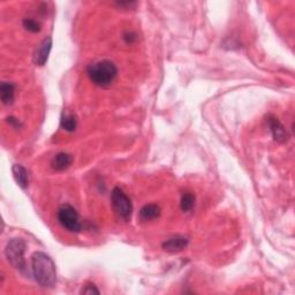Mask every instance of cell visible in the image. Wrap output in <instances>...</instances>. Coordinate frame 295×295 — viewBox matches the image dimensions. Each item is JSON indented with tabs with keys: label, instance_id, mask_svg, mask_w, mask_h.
Wrapping results in <instances>:
<instances>
[{
	"label": "cell",
	"instance_id": "cell-1",
	"mask_svg": "<svg viewBox=\"0 0 295 295\" xmlns=\"http://www.w3.org/2000/svg\"><path fill=\"white\" fill-rule=\"evenodd\" d=\"M31 270L33 278L39 286L44 288L55 287L57 283V269L52 258L42 251H37L31 257Z\"/></svg>",
	"mask_w": 295,
	"mask_h": 295
},
{
	"label": "cell",
	"instance_id": "cell-2",
	"mask_svg": "<svg viewBox=\"0 0 295 295\" xmlns=\"http://www.w3.org/2000/svg\"><path fill=\"white\" fill-rule=\"evenodd\" d=\"M88 76L93 85L99 88H109L118 76V68L110 60H99L93 62L87 69Z\"/></svg>",
	"mask_w": 295,
	"mask_h": 295
},
{
	"label": "cell",
	"instance_id": "cell-3",
	"mask_svg": "<svg viewBox=\"0 0 295 295\" xmlns=\"http://www.w3.org/2000/svg\"><path fill=\"white\" fill-rule=\"evenodd\" d=\"M26 247V242L22 239H12L5 249V256L8 262L21 273H26L28 269L25 260Z\"/></svg>",
	"mask_w": 295,
	"mask_h": 295
},
{
	"label": "cell",
	"instance_id": "cell-4",
	"mask_svg": "<svg viewBox=\"0 0 295 295\" xmlns=\"http://www.w3.org/2000/svg\"><path fill=\"white\" fill-rule=\"evenodd\" d=\"M111 204H112L113 210L118 214L120 219L129 221L133 213V203L129 196L120 189L119 187H116L111 193Z\"/></svg>",
	"mask_w": 295,
	"mask_h": 295
},
{
	"label": "cell",
	"instance_id": "cell-5",
	"mask_svg": "<svg viewBox=\"0 0 295 295\" xmlns=\"http://www.w3.org/2000/svg\"><path fill=\"white\" fill-rule=\"evenodd\" d=\"M57 217L63 229L70 233H79L82 230V224L80 221L78 211L69 204H62L58 209Z\"/></svg>",
	"mask_w": 295,
	"mask_h": 295
},
{
	"label": "cell",
	"instance_id": "cell-6",
	"mask_svg": "<svg viewBox=\"0 0 295 295\" xmlns=\"http://www.w3.org/2000/svg\"><path fill=\"white\" fill-rule=\"evenodd\" d=\"M267 125H269L270 132L272 134V137L274 141L279 143H285L288 140V133L287 130L285 129V127L283 126L279 120H278L276 117L273 116H269L267 117Z\"/></svg>",
	"mask_w": 295,
	"mask_h": 295
},
{
	"label": "cell",
	"instance_id": "cell-7",
	"mask_svg": "<svg viewBox=\"0 0 295 295\" xmlns=\"http://www.w3.org/2000/svg\"><path fill=\"white\" fill-rule=\"evenodd\" d=\"M51 49H52V38L51 37H48V38H45L44 41L38 45V48H37V50L35 51V55H33V62H35L36 66L45 65L49 59Z\"/></svg>",
	"mask_w": 295,
	"mask_h": 295
},
{
	"label": "cell",
	"instance_id": "cell-8",
	"mask_svg": "<svg viewBox=\"0 0 295 295\" xmlns=\"http://www.w3.org/2000/svg\"><path fill=\"white\" fill-rule=\"evenodd\" d=\"M187 246H188V239L181 236L171 237V239L164 241L162 244L164 250L167 251V253H172V254L182 251L183 249H186Z\"/></svg>",
	"mask_w": 295,
	"mask_h": 295
},
{
	"label": "cell",
	"instance_id": "cell-9",
	"mask_svg": "<svg viewBox=\"0 0 295 295\" xmlns=\"http://www.w3.org/2000/svg\"><path fill=\"white\" fill-rule=\"evenodd\" d=\"M73 156L69 155L67 152H59L53 157L52 162H51V166L55 169L56 171H63L72 165L73 163Z\"/></svg>",
	"mask_w": 295,
	"mask_h": 295
},
{
	"label": "cell",
	"instance_id": "cell-10",
	"mask_svg": "<svg viewBox=\"0 0 295 295\" xmlns=\"http://www.w3.org/2000/svg\"><path fill=\"white\" fill-rule=\"evenodd\" d=\"M15 96V86L9 82H2L0 86V98L4 105H12L14 102Z\"/></svg>",
	"mask_w": 295,
	"mask_h": 295
},
{
	"label": "cell",
	"instance_id": "cell-11",
	"mask_svg": "<svg viewBox=\"0 0 295 295\" xmlns=\"http://www.w3.org/2000/svg\"><path fill=\"white\" fill-rule=\"evenodd\" d=\"M160 206L158 204H147L140 211V219L142 221L155 220L160 216Z\"/></svg>",
	"mask_w": 295,
	"mask_h": 295
},
{
	"label": "cell",
	"instance_id": "cell-12",
	"mask_svg": "<svg viewBox=\"0 0 295 295\" xmlns=\"http://www.w3.org/2000/svg\"><path fill=\"white\" fill-rule=\"evenodd\" d=\"M12 171L16 183H18L22 189H26L29 184V174L27 172V170L22 165H18V164H16V165H13Z\"/></svg>",
	"mask_w": 295,
	"mask_h": 295
},
{
	"label": "cell",
	"instance_id": "cell-13",
	"mask_svg": "<svg viewBox=\"0 0 295 295\" xmlns=\"http://www.w3.org/2000/svg\"><path fill=\"white\" fill-rule=\"evenodd\" d=\"M60 126L66 132L73 133L75 132L76 127H78V119L72 113H67V115H63L61 120H60Z\"/></svg>",
	"mask_w": 295,
	"mask_h": 295
},
{
	"label": "cell",
	"instance_id": "cell-14",
	"mask_svg": "<svg viewBox=\"0 0 295 295\" xmlns=\"http://www.w3.org/2000/svg\"><path fill=\"white\" fill-rule=\"evenodd\" d=\"M194 206H195V195L189 192L183 193L180 201L181 210H182L183 212H189V211L193 210Z\"/></svg>",
	"mask_w": 295,
	"mask_h": 295
},
{
	"label": "cell",
	"instance_id": "cell-15",
	"mask_svg": "<svg viewBox=\"0 0 295 295\" xmlns=\"http://www.w3.org/2000/svg\"><path fill=\"white\" fill-rule=\"evenodd\" d=\"M23 27L26 30H28L30 32H39L42 29L41 23L33 19H25L23 20Z\"/></svg>",
	"mask_w": 295,
	"mask_h": 295
},
{
	"label": "cell",
	"instance_id": "cell-16",
	"mask_svg": "<svg viewBox=\"0 0 295 295\" xmlns=\"http://www.w3.org/2000/svg\"><path fill=\"white\" fill-rule=\"evenodd\" d=\"M81 293L87 295H92V294H99V291L93 284H87L86 286L82 288Z\"/></svg>",
	"mask_w": 295,
	"mask_h": 295
},
{
	"label": "cell",
	"instance_id": "cell-17",
	"mask_svg": "<svg viewBox=\"0 0 295 295\" xmlns=\"http://www.w3.org/2000/svg\"><path fill=\"white\" fill-rule=\"evenodd\" d=\"M123 39H125L127 43H129V44H132V43L136 42L137 37L134 32H126L125 35H123Z\"/></svg>",
	"mask_w": 295,
	"mask_h": 295
},
{
	"label": "cell",
	"instance_id": "cell-18",
	"mask_svg": "<svg viewBox=\"0 0 295 295\" xmlns=\"http://www.w3.org/2000/svg\"><path fill=\"white\" fill-rule=\"evenodd\" d=\"M6 121H7L11 126L15 127V128H20V127H21V122H20L18 119L13 118V117H8V118L6 119Z\"/></svg>",
	"mask_w": 295,
	"mask_h": 295
},
{
	"label": "cell",
	"instance_id": "cell-19",
	"mask_svg": "<svg viewBox=\"0 0 295 295\" xmlns=\"http://www.w3.org/2000/svg\"><path fill=\"white\" fill-rule=\"evenodd\" d=\"M117 5H118L119 7L132 8V7H134V6H136V2H134V1H118V2H117Z\"/></svg>",
	"mask_w": 295,
	"mask_h": 295
}]
</instances>
